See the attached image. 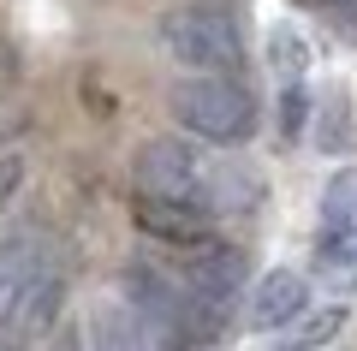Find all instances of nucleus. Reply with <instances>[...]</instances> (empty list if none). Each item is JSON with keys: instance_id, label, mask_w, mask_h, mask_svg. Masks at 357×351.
I'll return each mask as SVG.
<instances>
[{"instance_id": "1", "label": "nucleus", "mask_w": 357, "mask_h": 351, "mask_svg": "<svg viewBox=\"0 0 357 351\" xmlns=\"http://www.w3.org/2000/svg\"><path fill=\"white\" fill-rule=\"evenodd\" d=\"M173 113H178L185 131H197V137H208V143H244L256 131L250 89H244L238 77H227V72L185 77V84L173 89Z\"/></svg>"}, {"instance_id": "2", "label": "nucleus", "mask_w": 357, "mask_h": 351, "mask_svg": "<svg viewBox=\"0 0 357 351\" xmlns=\"http://www.w3.org/2000/svg\"><path fill=\"white\" fill-rule=\"evenodd\" d=\"M161 42L191 72H232L244 60V36L220 6H178L161 18Z\"/></svg>"}, {"instance_id": "3", "label": "nucleus", "mask_w": 357, "mask_h": 351, "mask_svg": "<svg viewBox=\"0 0 357 351\" xmlns=\"http://www.w3.org/2000/svg\"><path fill=\"white\" fill-rule=\"evenodd\" d=\"M60 298H66V280L54 262H42L36 274L24 280V286L6 298V310H0V351H24L36 334H48L54 315H60Z\"/></svg>"}, {"instance_id": "4", "label": "nucleus", "mask_w": 357, "mask_h": 351, "mask_svg": "<svg viewBox=\"0 0 357 351\" xmlns=\"http://www.w3.org/2000/svg\"><path fill=\"white\" fill-rule=\"evenodd\" d=\"M137 191L143 197H197L203 202V167H197V155L185 149V143L173 137H149L137 149Z\"/></svg>"}, {"instance_id": "5", "label": "nucleus", "mask_w": 357, "mask_h": 351, "mask_svg": "<svg viewBox=\"0 0 357 351\" xmlns=\"http://www.w3.org/2000/svg\"><path fill=\"white\" fill-rule=\"evenodd\" d=\"M131 214H137V226L149 232V239H161V244H203L208 239V202H197V197H143L137 191V202H131Z\"/></svg>"}, {"instance_id": "6", "label": "nucleus", "mask_w": 357, "mask_h": 351, "mask_svg": "<svg viewBox=\"0 0 357 351\" xmlns=\"http://www.w3.org/2000/svg\"><path fill=\"white\" fill-rule=\"evenodd\" d=\"M304 304H310V280L298 268H268L250 292V327H262V334L268 327H286Z\"/></svg>"}, {"instance_id": "7", "label": "nucleus", "mask_w": 357, "mask_h": 351, "mask_svg": "<svg viewBox=\"0 0 357 351\" xmlns=\"http://www.w3.org/2000/svg\"><path fill=\"white\" fill-rule=\"evenodd\" d=\"M84 351H155V339L143 334L131 304H96L89 310V339Z\"/></svg>"}, {"instance_id": "8", "label": "nucleus", "mask_w": 357, "mask_h": 351, "mask_svg": "<svg viewBox=\"0 0 357 351\" xmlns=\"http://www.w3.org/2000/svg\"><path fill=\"white\" fill-rule=\"evenodd\" d=\"M203 202L215 214L256 209V202H262V179L244 173V167H232V161H220V167H208V173H203Z\"/></svg>"}, {"instance_id": "9", "label": "nucleus", "mask_w": 357, "mask_h": 351, "mask_svg": "<svg viewBox=\"0 0 357 351\" xmlns=\"http://www.w3.org/2000/svg\"><path fill=\"white\" fill-rule=\"evenodd\" d=\"M316 268L333 280V286H351V280H357V221H328V226H321Z\"/></svg>"}, {"instance_id": "10", "label": "nucleus", "mask_w": 357, "mask_h": 351, "mask_svg": "<svg viewBox=\"0 0 357 351\" xmlns=\"http://www.w3.org/2000/svg\"><path fill=\"white\" fill-rule=\"evenodd\" d=\"M345 327V304H328V310H298L292 322H286V334L274 339V351H316V345H328L333 334Z\"/></svg>"}, {"instance_id": "11", "label": "nucleus", "mask_w": 357, "mask_h": 351, "mask_svg": "<svg viewBox=\"0 0 357 351\" xmlns=\"http://www.w3.org/2000/svg\"><path fill=\"white\" fill-rule=\"evenodd\" d=\"M268 60H274V72H280V84H298L310 66V42L298 36L292 24H274L268 30Z\"/></svg>"}, {"instance_id": "12", "label": "nucleus", "mask_w": 357, "mask_h": 351, "mask_svg": "<svg viewBox=\"0 0 357 351\" xmlns=\"http://www.w3.org/2000/svg\"><path fill=\"white\" fill-rule=\"evenodd\" d=\"M321 221H357V167L328 179V197H321Z\"/></svg>"}, {"instance_id": "13", "label": "nucleus", "mask_w": 357, "mask_h": 351, "mask_svg": "<svg viewBox=\"0 0 357 351\" xmlns=\"http://www.w3.org/2000/svg\"><path fill=\"white\" fill-rule=\"evenodd\" d=\"M345 137H351V101L345 96H328V107H321V149H345Z\"/></svg>"}, {"instance_id": "14", "label": "nucleus", "mask_w": 357, "mask_h": 351, "mask_svg": "<svg viewBox=\"0 0 357 351\" xmlns=\"http://www.w3.org/2000/svg\"><path fill=\"white\" fill-rule=\"evenodd\" d=\"M304 119H310V89H304V77H298V84H286V96H280V131H286V143L304 131Z\"/></svg>"}, {"instance_id": "15", "label": "nucleus", "mask_w": 357, "mask_h": 351, "mask_svg": "<svg viewBox=\"0 0 357 351\" xmlns=\"http://www.w3.org/2000/svg\"><path fill=\"white\" fill-rule=\"evenodd\" d=\"M54 351H84V339H77V334H60V339H54Z\"/></svg>"}, {"instance_id": "16", "label": "nucleus", "mask_w": 357, "mask_h": 351, "mask_svg": "<svg viewBox=\"0 0 357 351\" xmlns=\"http://www.w3.org/2000/svg\"><path fill=\"white\" fill-rule=\"evenodd\" d=\"M316 6H328V13H357V0H316Z\"/></svg>"}]
</instances>
